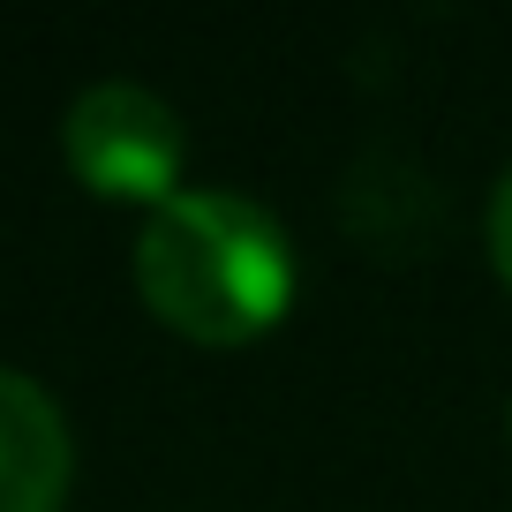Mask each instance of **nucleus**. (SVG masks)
<instances>
[{
  "instance_id": "f257e3e1",
  "label": "nucleus",
  "mask_w": 512,
  "mask_h": 512,
  "mask_svg": "<svg viewBox=\"0 0 512 512\" xmlns=\"http://www.w3.org/2000/svg\"><path fill=\"white\" fill-rule=\"evenodd\" d=\"M136 287L151 317L204 347H241L272 332L294 302V249L264 204L234 189H181L136 241Z\"/></svg>"
},
{
  "instance_id": "f03ea898",
  "label": "nucleus",
  "mask_w": 512,
  "mask_h": 512,
  "mask_svg": "<svg viewBox=\"0 0 512 512\" xmlns=\"http://www.w3.org/2000/svg\"><path fill=\"white\" fill-rule=\"evenodd\" d=\"M61 151L76 166L83 189L121 196V204H174L181 159H189V136H181L174 106L144 83H91V91L68 106Z\"/></svg>"
},
{
  "instance_id": "7ed1b4c3",
  "label": "nucleus",
  "mask_w": 512,
  "mask_h": 512,
  "mask_svg": "<svg viewBox=\"0 0 512 512\" xmlns=\"http://www.w3.org/2000/svg\"><path fill=\"white\" fill-rule=\"evenodd\" d=\"M76 445H68L61 407L31 377L0 369V512H61Z\"/></svg>"
},
{
  "instance_id": "20e7f679",
  "label": "nucleus",
  "mask_w": 512,
  "mask_h": 512,
  "mask_svg": "<svg viewBox=\"0 0 512 512\" xmlns=\"http://www.w3.org/2000/svg\"><path fill=\"white\" fill-rule=\"evenodd\" d=\"M490 264H497V279L512 287V174L497 181V196H490Z\"/></svg>"
}]
</instances>
